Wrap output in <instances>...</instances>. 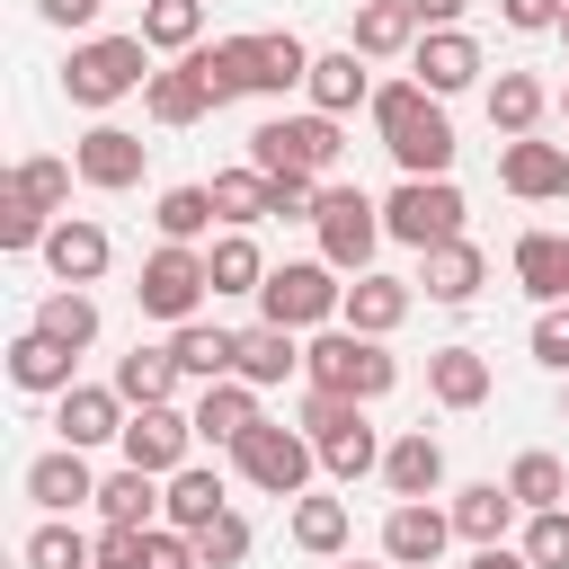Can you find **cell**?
I'll use <instances>...</instances> for the list:
<instances>
[{"mask_svg": "<svg viewBox=\"0 0 569 569\" xmlns=\"http://www.w3.org/2000/svg\"><path fill=\"white\" fill-rule=\"evenodd\" d=\"M373 133H382V151H391V169L400 178H453V116H445V98L427 89V80H373Z\"/></svg>", "mask_w": 569, "mask_h": 569, "instance_id": "cell-1", "label": "cell"}, {"mask_svg": "<svg viewBox=\"0 0 569 569\" xmlns=\"http://www.w3.org/2000/svg\"><path fill=\"white\" fill-rule=\"evenodd\" d=\"M196 71L213 80V98H222V107H231V98H284V89H302V80H311V44H302V36H284V27L213 36V44H196Z\"/></svg>", "mask_w": 569, "mask_h": 569, "instance_id": "cell-2", "label": "cell"}, {"mask_svg": "<svg viewBox=\"0 0 569 569\" xmlns=\"http://www.w3.org/2000/svg\"><path fill=\"white\" fill-rule=\"evenodd\" d=\"M302 382L347 391V400H365V409H373V400L400 382V356H391V338H365V329L329 320V329H311V338H302Z\"/></svg>", "mask_w": 569, "mask_h": 569, "instance_id": "cell-3", "label": "cell"}, {"mask_svg": "<svg viewBox=\"0 0 569 569\" xmlns=\"http://www.w3.org/2000/svg\"><path fill=\"white\" fill-rule=\"evenodd\" d=\"M293 427L320 445V471L338 480V489H356L365 471H382V436H373V418H365V400H347V391H320V382H302V409H293Z\"/></svg>", "mask_w": 569, "mask_h": 569, "instance_id": "cell-4", "label": "cell"}, {"mask_svg": "<svg viewBox=\"0 0 569 569\" xmlns=\"http://www.w3.org/2000/svg\"><path fill=\"white\" fill-rule=\"evenodd\" d=\"M151 71H160V62H151V44H142V36H71L62 98H71L80 116H107V107H116V98H133Z\"/></svg>", "mask_w": 569, "mask_h": 569, "instance_id": "cell-5", "label": "cell"}, {"mask_svg": "<svg viewBox=\"0 0 569 569\" xmlns=\"http://www.w3.org/2000/svg\"><path fill=\"white\" fill-rule=\"evenodd\" d=\"M338 151H347V116H320V107H276L258 133H249V160L267 169V178H329L338 169Z\"/></svg>", "mask_w": 569, "mask_h": 569, "instance_id": "cell-6", "label": "cell"}, {"mask_svg": "<svg viewBox=\"0 0 569 569\" xmlns=\"http://www.w3.org/2000/svg\"><path fill=\"white\" fill-rule=\"evenodd\" d=\"M347 311V276L329 267V258H284V267H267V284H258V320H276V329H329Z\"/></svg>", "mask_w": 569, "mask_h": 569, "instance_id": "cell-7", "label": "cell"}, {"mask_svg": "<svg viewBox=\"0 0 569 569\" xmlns=\"http://www.w3.org/2000/svg\"><path fill=\"white\" fill-rule=\"evenodd\" d=\"M231 471H240L258 498H284V507H293V498L311 489V471H320V445H311L302 427H284V418H258V427L231 445Z\"/></svg>", "mask_w": 569, "mask_h": 569, "instance_id": "cell-8", "label": "cell"}, {"mask_svg": "<svg viewBox=\"0 0 569 569\" xmlns=\"http://www.w3.org/2000/svg\"><path fill=\"white\" fill-rule=\"evenodd\" d=\"M204 293H213V267H204V249H196V240H160V249L142 258V276H133V311H142V320H160V329L196 320V311H204Z\"/></svg>", "mask_w": 569, "mask_h": 569, "instance_id": "cell-9", "label": "cell"}, {"mask_svg": "<svg viewBox=\"0 0 569 569\" xmlns=\"http://www.w3.org/2000/svg\"><path fill=\"white\" fill-rule=\"evenodd\" d=\"M311 231H320V258H329L338 276H365V267H373V249L391 240V231H382V196H365V187H347V178H329V187H320Z\"/></svg>", "mask_w": 569, "mask_h": 569, "instance_id": "cell-10", "label": "cell"}, {"mask_svg": "<svg viewBox=\"0 0 569 569\" xmlns=\"http://www.w3.org/2000/svg\"><path fill=\"white\" fill-rule=\"evenodd\" d=\"M462 187L453 178H400L391 196H382V231L400 240V249H436V240H453L462 231Z\"/></svg>", "mask_w": 569, "mask_h": 569, "instance_id": "cell-11", "label": "cell"}, {"mask_svg": "<svg viewBox=\"0 0 569 569\" xmlns=\"http://www.w3.org/2000/svg\"><path fill=\"white\" fill-rule=\"evenodd\" d=\"M196 445H204V436H196V409H178V400L133 409V418H124V436H116V453H124V462H142V471H160V480H169V471H187V462H196Z\"/></svg>", "mask_w": 569, "mask_h": 569, "instance_id": "cell-12", "label": "cell"}, {"mask_svg": "<svg viewBox=\"0 0 569 569\" xmlns=\"http://www.w3.org/2000/svg\"><path fill=\"white\" fill-rule=\"evenodd\" d=\"M453 542H462V533H453V507H436V498H391V516H382V560H391V569H436Z\"/></svg>", "mask_w": 569, "mask_h": 569, "instance_id": "cell-13", "label": "cell"}, {"mask_svg": "<svg viewBox=\"0 0 569 569\" xmlns=\"http://www.w3.org/2000/svg\"><path fill=\"white\" fill-rule=\"evenodd\" d=\"M142 160H151V142H142V133H124V124H107V116L71 142V169H80V187H98V196L142 187Z\"/></svg>", "mask_w": 569, "mask_h": 569, "instance_id": "cell-14", "label": "cell"}, {"mask_svg": "<svg viewBox=\"0 0 569 569\" xmlns=\"http://www.w3.org/2000/svg\"><path fill=\"white\" fill-rule=\"evenodd\" d=\"M427 302H445V311H462V302H480V284H489V249L471 240V231H453V240H436V249H418V276H409Z\"/></svg>", "mask_w": 569, "mask_h": 569, "instance_id": "cell-15", "label": "cell"}, {"mask_svg": "<svg viewBox=\"0 0 569 569\" xmlns=\"http://www.w3.org/2000/svg\"><path fill=\"white\" fill-rule=\"evenodd\" d=\"M480 71H489V62H480V36H471V27H427V36H418V53H409V80H427L436 98L489 89Z\"/></svg>", "mask_w": 569, "mask_h": 569, "instance_id": "cell-16", "label": "cell"}, {"mask_svg": "<svg viewBox=\"0 0 569 569\" xmlns=\"http://www.w3.org/2000/svg\"><path fill=\"white\" fill-rule=\"evenodd\" d=\"M222 98H213V80L196 71V53H169L151 80H142V116L151 124H169V133H187V124H204Z\"/></svg>", "mask_w": 569, "mask_h": 569, "instance_id": "cell-17", "label": "cell"}, {"mask_svg": "<svg viewBox=\"0 0 569 569\" xmlns=\"http://www.w3.org/2000/svg\"><path fill=\"white\" fill-rule=\"evenodd\" d=\"M44 276L53 284H98L107 267H116V240H107V222H89V213H53V231H44Z\"/></svg>", "mask_w": 569, "mask_h": 569, "instance_id": "cell-18", "label": "cell"}, {"mask_svg": "<svg viewBox=\"0 0 569 569\" xmlns=\"http://www.w3.org/2000/svg\"><path fill=\"white\" fill-rule=\"evenodd\" d=\"M124 418H133V400H124L116 382H71V391L53 400V436H62V445H80V453L116 445V436H124Z\"/></svg>", "mask_w": 569, "mask_h": 569, "instance_id": "cell-19", "label": "cell"}, {"mask_svg": "<svg viewBox=\"0 0 569 569\" xmlns=\"http://www.w3.org/2000/svg\"><path fill=\"white\" fill-rule=\"evenodd\" d=\"M498 187H507L516 204H551V196H569V142H542V133L498 142Z\"/></svg>", "mask_w": 569, "mask_h": 569, "instance_id": "cell-20", "label": "cell"}, {"mask_svg": "<svg viewBox=\"0 0 569 569\" xmlns=\"http://www.w3.org/2000/svg\"><path fill=\"white\" fill-rule=\"evenodd\" d=\"M18 489H27L44 516H80V507H98V471H89V453H80V445L36 453V462L18 471Z\"/></svg>", "mask_w": 569, "mask_h": 569, "instance_id": "cell-21", "label": "cell"}, {"mask_svg": "<svg viewBox=\"0 0 569 569\" xmlns=\"http://www.w3.org/2000/svg\"><path fill=\"white\" fill-rule=\"evenodd\" d=\"M9 382H18L27 400H62V391L80 382V356H71L62 338H44V329L27 320V329L9 338Z\"/></svg>", "mask_w": 569, "mask_h": 569, "instance_id": "cell-22", "label": "cell"}, {"mask_svg": "<svg viewBox=\"0 0 569 569\" xmlns=\"http://www.w3.org/2000/svg\"><path fill=\"white\" fill-rule=\"evenodd\" d=\"M284 533H293L302 560H338V551L356 542V507H347L338 489H302V498L284 507Z\"/></svg>", "mask_w": 569, "mask_h": 569, "instance_id": "cell-23", "label": "cell"}, {"mask_svg": "<svg viewBox=\"0 0 569 569\" xmlns=\"http://www.w3.org/2000/svg\"><path fill=\"white\" fill-rule=\"evenodd\" d=\"M418 311V284L409 276H382V267H365V276H347V329H365V338H391L400 320Z\"/></svg>", "mask_w": 569, "mask_h": 569, "instance_id": "cell-24", "label": "cell"}, {"mask_svg": "<svg viewBox=\"0 0 569 569\" xmlns=\"http://www.w3.org/2000/svg\"><path fill=\"white\" fill-rule=\"evenodd\" d=\"M302 107H320V116H356V107H373V71H365V53H356V44H338V53H311Z\"/></svg>", "mask_w": 569, "mask_h": 569, "instance_id": "cell-25", "label": "cell"}, {"mask_svg": "<svg viewBox=\"0 0 569 569\" xmlns=\"http://www.w3.org/2000/svg\"><path fill=\"white\" fill-rule=\"evenodd\" d=\"M258 418H267V409H258V382H240V373L196 382V436H204V445H222V453H231Z\"/></svg>", "mask_w": 569, "mask_h": 569, "instance_id": "cell-26", "label": "cell"}, {"mask_svg": "<svg viewBox=\"0 0 569 569\" xmlns=\"http://www.w3.org/2000/svg\"><path fill=\"white\" fill-rule=\"evenodd\" d=\"M445 507H453V533H462L471 551H480V542H507V533L525 525V507H516V489H507V480H462Z\"/></svg>", "mask_w": 569, "mask_h": 569, "instance_id": "cell-27", "label": "cell"}, {"mask_svg": "<svg viewBox=\"0 0 569 569\" xmlns=\"http://www.w3.org/2000/svg\"><path fill=\"white\" fill-rule=\"evenodd\" d=\"M489 391H498V373H489V356H480V347H462V338H453V347H436V356H427V400H436V409H480Z\"/></svg>", "mask_w": 569, "mask_h": 569, "instance_id": "cell-28", "label": "cell"}, {"mask_svg": "<svg viewBox=\"0 0 569 569\" xmlns=\"http://www.w3.org/2000/svg\"><path fill=\"white\" fill-rule=\"evenodd\" d=\"M418 9L409 0H356V27H347V44L365 53V62H400V53H418Z\"/></svg>", "mask_w": 569, "mask_h": 569, "instance_id": "cell-29", "label": "cell"}, {"mask_svg": "<svg viewBox=\"0 0 569 569\" xmlns=\"http://www.w3.org/2000/svg\"><path fill=\"white\" fill-rule=\"evenodd\" d=\"M169 356L187 365V382H222V373H240V329H222V320H178L169 329Z\"/></svg>", "mask_w": 569, "mask_h": 569, "instance_id": "cell-30", "label": "cell"}, {"mask_svg": "<svg viewBox=\"0 0 569 569\" xmlns=\"http://www.w3.org/2000/svg\"><path fill=\"white\" fill-rule=\"evenodd\" d=\"M382 489H391V498H436V489H445V445H436L427 427L391 436V445H382Z\"/></svg>", "mask_w": 569, "mask_h": 569, "instance_id": "cell-31", "label": "cell"}, {"mask_svg": "<svg viewBox=\"0 0 569 569\" xmlns=\"http://www.w3.org/2000/svg\"><path fill=\"white\" fill-rule=\"evenodd\" d=\"M213 516H231V489H222V471H213V462H187V471H169L160 525H178V533H204Z\"/></svg>", "mask_w": 569, "mask_h": 569, "instance_id": "cell-32", "label": "cell"}, {"mask_svg": "<svg viewBox=\"0 0 569 569\" xmlns=\"http://www.w3.org/2000/svg\"><path fill=\"white\" fill-rule=\"evenodd\" d=\"M293 373H302V329H276V320L240 329V382H258V391H284Z\"/></svg>", "mask_w": 569, "mask_h": 569, "instance_id": "cell-33", "label": "cell"}, {"mask_svg": "<svg viewBox=\"0 0 569 569\" xmlns=\"http://www.w3.org/2000/svg\"><path fill=\"white\" fill-rule=\"evenodd\" d=\"M160 498H169V480H160V471L116 462V471L98 480V525H160Z\"/></svg>", "mask_w": 569, "mask_h": 569, "instance_id": "cell-34", "label": "cell"}, {"mask_svg": "<svg viewBox=\"0 0 569 569\" xmlns=\"http://www.w3.org/2000/svg\"><path fill=\"white\" fill-rule=\"evenodd\" d=\"M480 107H489V124L516 142V133H542V116H551V89H542L533 71H498V80L480 89Z\"/></svg>", "mask_w": 569, "mask_h": 569, "instance_id": "cell-35", "label": "cell"}, {"mask_svg": "<svg viewBox=\"0 0 569 569\" xmlns=\"http://www.w3.org/2000/svg\"><path fill=\"white\" fill-rule=\"evenodd\" d=\"M204 187H213V213H222V231H258V222H267V204H276V178H267L258 160H240V169H213Z\"/></svg>", "mask_w": 569, "mask_h": 569, "instance_id": "cell-36", "label": "cell"}, {"mask_svg": "<svg viewBox=\"0 0 569 569\" xmlns=\"http://www.w3.org/2000/svg\"><path fill=\"white\" fill-rule=\"evenodd\" d=\"M516 284L542 302H569V240L560 231H516Z\"/></svg>", "mask_w": 569, "mask_h": 569, "instance_id": "cell-37", "label": "cell"}, {"mask_svg": "<svg viewBox=\"0 0 569 569\" xmlns=\"http://www.w3.org/2000/svg\"><path fill=\"white\" fill-rule=\"evenodd\" d=\"M213 222H222V213H213V187H204V178L160 187V204H151V231H160V240H196V249H204Z\"/></svg>", "mask_w": 569, "mask_h": 569, "instance_id": "cell-38", "label": "cell"}, {"mask_svg": "<svg viewBox=\"0 0 569 569\" xmlns=\"http://www.w3.org/2000/svg\"><path fill=\"white\" fill-rule=\"evenodd\" d=\"M36 329L62 338L71 356H89V347H98V293H89V284H53V293L36 302Z\"/></svg>", "mask_w": 569, "mask_h": 569, "instance_id": "cell-39", "label": "cell"}, {"mask_svg": "<svg viewBox=\"0 0 569 569\" xmlns=\"http://www.w3.org/2000/svg\"><path fill=\"white\" fill-rule=\"evenodd\" d=\"M178 382H187V365L169 356V338H160V347H133V356H116V391H124L133 409H151V400H178Z\"/></svg>", "mask_w": 569, "mask_h": 569, "instance_id": "cell-40", "label": "cell"}, {"mask_svg": "<svg viewBox=\"0 0 569 569\" xmlns=\"http://www.w3.org/2000/svg\"><path fill=\"white\" fill-rule=\"evenodd\" d=\"M204 9H213V0H142V27H133V36H142L151 53H196V44H204Z\"/></svg>", "mask_w": 569, "mask_h": 569, "instance_id": "cell-41", "label": "cell"}, {"mask_svg": "<svg viewBox=\"0 0 569 569\" xmlns=\"http://www.w3.org/2000/svg\"><path fill=\"white\" fill-rule=\"evenodd\" d=\"M204 267H213V293H258L267 284V249L249 231H213L204 240Z\"/></svg>", "mask_w": 569, "mask_h": 569, "instance_id": "cell-42", "label": "cell"}, {"mask_svg": "<svg viewBox=\"0 0 569 569\" xmlns=\"http://www.w3.org/2000/svg\"><path fill=\"white\" fill-rule=\"evenodd\" d=\"M507 489H516V507L533 516V507H569V462L560 453H542V445H525L516 462H507Z\"/></svg>", "mask_w": 569, "mask_h": 569, "instance_id": "cell-43", "label": "cell"}, {"mask_svg": "<svg viewBox=\"0 0 569 569\" xmlns=\"http://www.w3.org/2000/svg\"><path fill=\"white\" fill-rule=\"evenodd\" d=\"M27 569H98V533H80L71 516H44L27 533Z\"/></svg>", "mask_w": 569, "mask_h": 569, "instance_id": "cell-44", "label": "cell"}, {"mask_svg": "<svg viewBox=\"0 0 569 569\" xmlns=\"http://www.w3.org/2000/svg\"><path fill=\"white\" fill-rule=\"evenodd\" d=\"M71 178H80V169H71V160H53V151H27V160L9 169V187H18L27 204H44V213H62V204H71Z\"/></svg>", "mask_w": 569, "mask_h": 569, "instance_id": "cell-45", "label": "cell"}, {"mask_svg": "<svg viewBox=\"0 0 569 569\" xmlns=\"http://www.w3.org/2000/svg\"><path fill=\"white\" fill-rule=\"evenodd\" d=\"M44 231H53V213H44V204H27V196L0 178V249H9V258H27V249H44Z\"/></svg>", "mask_w": 569, "mask_h": 569, "instance_id": "cell-46", "label": "cell"}, {"mask_svg": "<svg viewBox=\"0 0 569 569\" xmlns=\"http://www.w3.org/2000/svg\"><path fill=\"white\" fill-rule=\"evenodd\" d=\"M516 542H525L533 569H569V507H533V516L516 525Z\"/></svg>", "mask_w": 569, "mask_h": 569, "instance_id": "cell-47", "label": "cell"}, {"mask_svg": "<svg viewBox=\"0 0 569 569\" xmlns=\"http://www.w3.org/2000/svg\"><path fill=\"white\" fill-rule=\"evenodd\" d=\"M525 347H533V365H542V373H569V302H542V311H533V329H525Z\"/></svg>", "mask_w": 569, "mask_h": 569, "instance_id": "cell-48", "label": "cell"}, {"mask_svg": "<svg viewBox=\"0 0 569 569\" xmlns=\"http://www.w3.org/2000/svg\"><path fill=\"white\" fill-rule=\"evenodd\" d=\"M196 551H204V569H240V560H249V516H240V507L213 516V525L196 533Z\"/></svg>", "mask_w": 569, "mask_h": 569, "instance_id": "cell-49", "label": "cell"}, {"mask_svg": "<svg viewBox=\"0 0 569 569\" xmlns=\"http://www.w3.org/2000/svg\"><path fill=\"white\" fill-rule=\"evenodd\" d=\"M142 569H204V551H196V533H178V525H151V542H142Z\"/></svg>", "mask_w": 569, "mask_h": 569, "instance_id": "cell-50", "label": "cell"}, {"mask_svg": "<svg viewBox=\"0 0 569 569\" xmlns=\"http://www.w3.org/2000/svg\"><path fill=\"white\" fill-rule=\"evenodd\" d=\"M151 525H98V569H142Z\"/></svg>", "mask_w": 569, "mask_h": 569, "instance_id": "cell-51", "label": "cell"}, {"mask_svg": "<svg viewBox=\"0 0 569 569\" xmlns=\"http://www.w3.org/2000/svg\"><path fill=\"white\" fill-rule=\"evenodd\" d=\"M560 9H569V0H498V27H516V36H560Z\"/></svg>", "mask_w": 569, "mask_h": 569, "instance_id": "cell-52", "label": "cell"}, {"mask_svg": "<svg viewBox=\"0 0 569 569\" xmlns=\"http://www.w3.org/2000/svg\"><path fill=\"white\" fill-rule=\"evenodd\" d=\"M98 9H107V0H36V18H44V27H62V36H89V27H98Z\"/></svg>", "mask_w": 569, "mask_h": 569, "instance_id": "cell-53", "label": "cell"}, {"mask_svg": "<svg viewBox=\"0 0 569 569\" xmlns=\"http://www.w3.org/2000/svg\"><path fill=\"white\" fill-rule=\"evenodd\" d=\"M462 569H533V560H525V542H480Z\"/></svg>", "mask_w": 569, "mask_h": 569, "instance_id": "cell-54", "label": "cell"}, {"mask_svg": "<svg viewBox=\"0 0 569 569\" xmlns=\"http://www.w3.org/2000/svg\"><path fill=\"white\" fill-rule=\"evenodd\" d=\"M409 9H418V27H462L471 0H409Z\"/></svg>", "mask_w": 569, "mask_h": 569, "instance_id": "cell-55", "label": "cell"}, {"mask_svg": "<svg viewBox=\"0 0 569 569\" xmlns=\"http://www.w3.org/2000/svg\"><path fill=\"white\" fill-rule=\"evenodd\" d=\"M329 569H391V560H347V551H338V560H329Z\"/></svg>", "mask_w": 569, "mask_h": 569, "instance_id": "cell-56", "label": "cell"}, {"mask_svg": "<svg viewBox=\"0 0 569 569\" xmlns=\"http://www.w3.org/2000/svg\"><path fill=\"white\" fill-rule=\"evenodd\" d=\"M560 418H569V373H560Z\"/></svg>", "mask_w": 569, "mask_h": 569, "instance_id": "cell-57", "label": "cell"}, {"mask_svg": "<svg viewBox=\"0 0 569 569\" xmlns=\"http://www.w3.org/2000/svg\"><path fill=\"white\" fill-rule=\"evenodd\" d=\"M560 116H569V80H560Z\"/></svg>", "mask_w": 569, "mask_h": 569, "instance_id": "cell-58", "label": "cell"}, {"mask_svg": "<svg viewBox=\"0 0 569 569\" xmlns=\"http://www.w3.org/2000/svg\"><path fill=\"white\" fill-rule=\"evenodd\" d=\"M560 44H569V9H560Z\"/></svg>", "mask_w": 569, "mask_h": 569, "instance_id": "cell-59", "label": "cell"}, {"mask_svg": "<svg viewBox=\"0 0 569 569\" xmlns=\"http://www.w3.org/2000/svg\"><path fill=\"white\" fill-rule=\"evenodd\" d=\"M133 9H142V0H133Z\"/></svg>", "mask_w": 569, "mask_h": 569, "instance_id": "cell-60", "label": "cell"}]
</instances>
